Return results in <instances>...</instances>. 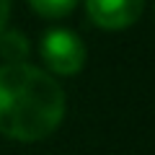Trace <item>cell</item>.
Returning <instances> with one entry per match:
<instances>
[{
  "mask_svg": "<svg viewBox=\"0 0 155 155\" xmlns=\"http://www.w3.org/2000/svg\"><path fill=\"white\" fill-rule=\"evenodd\" d=\"M31 8L44 18H62L80 3V0H28Z\"/></svg>",
  "mask_w": 155,
  "mask_h": 155,
  "instance_id": "cell-5",
  "label": "cell"
},
{
  "mask_svg": "<svg viewBox=\"0 0 155 155\" xmlns=\"http://www.w3.org/2000/svg\"><path fill=\"white\" fill-rule=\"evenodd\" d=\"M65 116V93L44 70L26 62L0 67V132L11 140L36 142L52 134Z\"/></svg>",
  "mask_w": 155,
  "mask_h": 155,
  "instance_id": "cell-1",
  "label": "cell"
},
{
  "mask_svg": "<svg viewBox=\"0 0 155 155\" xmlns=\"http://www.w3.org/2000/svg\"><path fill=\"white\" fill-rule=\"evenodd\" d=\"M8 13H11V0H0V31L8 21Z\"/></svg>",
  "mask_w": 155,
  "mask_h": 155,
  "instance_id": "cell-6",
  "label": "cell"
},
{
  "mask_svg": "<svg viewBox=\"0 0 155 155\" xmlns=\"http://www.w3.org/2000/svg\"><path fill=\"white\" fill-rule=\"evenodd\" d=\"M145 0H85L88 18L101 28H127L142 16Z\"/></svg>",
  "mask_w": 155,
  "mask_h": 155,
  "instance_id": "cell-3",
  "label": "cell"
},
{
  "mask_svg": "<svg viewBox=\"0 0 155 155\" xmlns=\"http://www.w3.org/2000/svg\"><path fill=\"white\" fill-rule=\"evenodd\" d=\"M41 60L57 75H75L85 65V44L70 28H49L41 36Z\"/></svg>",
  "mask_w": 155,
  "mask_h": 155,
  "instance_id": "cell-2",
  "label": "cell"
},
{
  "mask_svg": "<svg viewBox=\"0 0 155 155\" xmlns=\"http://www.w3.org/2000/svg\"><path fill=\"white\" fill-rule=\"evenodd\" d=\"M0 54L8 62H26L28 41L21 31H0Z\"/></svg>",
  "mask_w": 155,
  "mask_h": 155,
  "instance_id": "cell-4",
  "label": "cell"
}]
</instances>
